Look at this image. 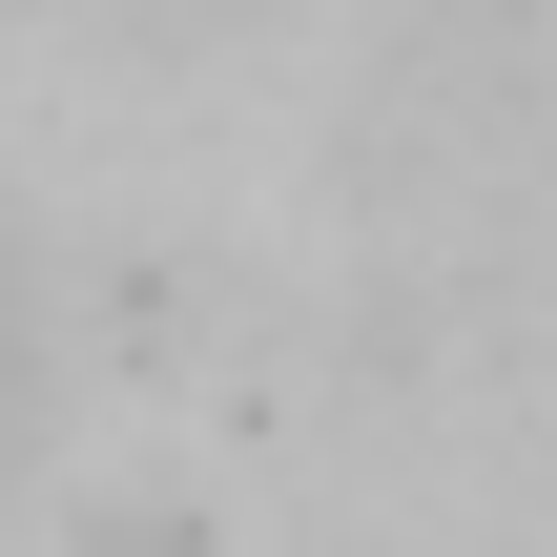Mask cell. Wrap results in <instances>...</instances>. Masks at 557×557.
<instances>
[{
  "label": "cell",
  "mask_w": 557,
  "mask_h": 557,
  "mask_svg": "<svg viewBox=\"0 0 557 557\" xmlns=\"http://www.w3.org/2000/svg\"><path fill=\"white\" fill-rule=\"evenodd\" d=\"M41 455V310H21V248H0V475Z\"/></svg>",
  "instance_id": "1"
}]
</instances>
